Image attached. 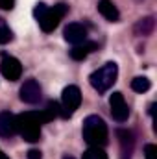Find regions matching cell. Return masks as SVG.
Segmentation results:
<instances>
[{"instance_id": "6da1fadb", "label": "cell", "mask_w": 157, "mask_h": 159, "mask_svg": "<svg viewBox=\"0 0 157 159\" xmlns=\"http://www.w3.org/2000/svg\"><path fill=\"white\" fill-rule=\"evenodd\" d=\"M67 11H69L67 4H56L54 7H48L44 2H39L34 7V17L37 19L41 30L44 34H50V32H54L59 26V22L67 15Z\"/></svg>"}, {"instance_id": "7a4b0ae2", "label": "cell", "mask_w": 157, "mask_h": 159, "mask_svg": "<svg viewBox=\"0 0 157 159\" xmlns=\"http://www.w3.org/2000/svg\"><path fill=\"white\" fill-rule=\"evenodd\" d=\"M41 124H44L41 111H26L17 117V131L28 143H37L41 139Z\"/></svg>"}, {"instance_id": "3957f363", "label": "cell", "mask_w": 157, "mask_h": 159, "mask_svg": "<svg viewBox=\"0 0 157 159\" xmlns=\"http://www.w3.org/2000/svg\"><path fill=\"white\" fill-rule=\"evenodd\" d=\"M107 124L98 115H89L83 120V139L89 146H104L107 144Z\"/></svg>"}, {"instance_id": "277c9868", "label": "cell", "mask_w": 157, "mask_h": 159, "mask_svg": "<svg viewBox=\"0 0 157 159\" xmlns=\"http://www.w3.org/2000/svg\"><path fill=\"white\" fill-rule=\"evenodd\" d=\"M117 76H118L117 63L109 61V63H105L102 69L94 70V72L89 76V81H91L92 89H96L98 93H105V91L117 81Z\"/></svg>"}, {"instance_id": "5b68a950", "label": "cell", "mask_w": 157, "mask_h": 159, "mask_svg": "<svg viewBox=\"0 0 157 159\" xmlns=\"http://www.w3.org/2000/svg\"><path fill=\"white\" fill-rule=\"evenodd\" d=\"M81 104V91H79L76 85H69L63 89V94H61V117L63 119H70L76 109Z\"/></svg>"}, {"instance_id": "8992f818", "label": "cell", "mask_w": 157, "mask_h": 159, "mask_svg": "<svg viewBox=\"0 0 157 159\" xmlns=\"http://www.w3.org/2000/svg\"><path fill=\"white\" fill-rule=\"evenodd\" d=\"M0 70H2V76L9 81H17L22 74V65L17 57L9 56V54H2V59H0Z\"/></svg>"}, {"instance_id": "52a82bcc", "label": "cell", "mask_w": 157, "mask_h": 159, "mask_svg": "<svg viewBox=\"0 0 157 159\" xmlns=\"http://www.w3.org/2000/svg\"><path fill=\"white\" fill-rule=\"evenodd\" d=\"M109 107H111V117L117 122H124L129 117V107L122 96V93H113L109 98Z\"/></svg>"}, {"instance_id": "ba28073f", "label": "cell", "mask_w": 157, "mask_h": 159, "mask_svg": "<svg viewBox=\"0 0 157 159\" xmlns=\"http://www.w3.org/2000/svg\"><path fill=\"white\" fill-rule=\"evenodd\" d=\"M20 100L26 104H37L41 100V85L35 80L24 81V85L20 87Z\"/></svg>"}, {"instance_id": "9c48e42d", "label": "cell", "mask_w": 157, "mask_h": 159, "mask_svg": "<svg viewBox=\"0 0 157 159\" xmlns=\"http://www.w3.org/2000/svg\"><path fill=\"white\" fill-rule=\"evenodd\" d=\"M63 35H65V41H67V43H70V44H79V43L87 41V28H85L83 24H79V22H72V24H69V26L65 28Z\"/></svg>"}, {"instance_id": "30bf717a", "label": "cell", "mask_w": 157, "mask_h": 159, "mask_svg": "<svg viewBox=\"0 0 157 159\" xmlns=\"http://www.w3.org/2000/svg\"><path fill=\"white\" fill-rule=\"evenodd\" d=\"M17 133V117L4 111L0 113V137H13Z\"/></svg>"}, {"instance_id": "8fae6325", "label": "cell", "mask_w": 157, "mask_h": 159, "mask_svg": "<svg viewBox=\"0 0 157 159\" xmlns=\"http://www.w3.org/2000/svg\"><path fill=\"white\" fill-rule=\"evenodd\" d=\"M98 13H100L105 20H109V22H117L118 17H120L117 6H115L111 0H100V2H98Z\"/></svg>"}, {"instance_id": "7c38bea8", "label": "cell", "mask_w": 157, "mask_h": 159, "mask_svg": "<svg viewBox=\"0 0 157 159\" xmlns=\"http://www.w3.org/2000/svg\"><path fill=\"white\" fill-rule=\"evenodd\" d=\"M96 50V43H89V41H83L79 44H74V48L70 50V57L76 59V61H83L89 54H92Z\"/></svg>"}, {"instance_id": "4fadbf2b", "label": "cell", "mask_w": 157, "mask_h": 159, "mask_svg": "<svg viewBox=\"0 0 157 159\" xmlns=\"http://www.w3.org/2000/svg\"><path fill=\"white\" fill-rule=\"evenodd\" d=\"M41 113H43L44 122H50V120H54L56 117L61 115V107H59L57 102H48V104H46V109H43Z\"/></svg>"}, {"instance_id": "5bb4252c", "label": "cell", "mask_w": 157, "mask_h": 159, "mask_svg": "<svg viewBox=\"0 0 157 159\" xmlns=\"http://www.w3.org/2000/svg\"><path fill=\"white\" fill-rule=\"evenodd\" d=\"M150 87H152V83H150V80L146 76H137V78L131 80V89L135 93H146Z\"/></svg>"}, {"instance_id": "9a60e30c", "label": "cell", "mask_w": 157, "mask_h": 159, "mask_svg": "<svg viewBox=\"0 0 157 159\" xmlns=\"http://www.w3.org/2000/svg\"><path fill=\"white\" fill-rule=\"evenodd\" d=\"M11 39H13V32L9 30L7 22L4 19H0V44H6V43H9Z\"/></svg>"}, {"instance_id": "2e32d148", "label": "cell", "mask_w": 157, "mask_h": 159, "mask_svg": "<svg viewBox=\"0 0 157 159\" xmlns=\"http://www.w3.org/2000/svg\"><path fill=\"white\" fill-rule=\"evenodd\" d=\"M83 159H107V154H105L100 146H91V148L83 154Z\"/></svg>"}, {"instance_id": "e0dca14e", "label": "cell", "mask_w": 157, "mask_h": 159, "mask_svg": "<svg viewBox=\"0 0 157 159\" xmlns=\"http://www.w3.org/2000/svg\"><path fill=\"white\" fill-rule=\"evenodd\" d=\"M152 28H154V19H152V17H148V19H144V20H141V22L137 24V32H142V35L150 34Z\"/></svg>"}, {"instance_id": "ac0fdd59", "label": "cell", "mask_w": 157, "mask_h": 159, "mask_svg": "<svg viewBox=\"0 0 157 159\" xmlns=\"http://www.w3.org/2000/svg\"><path fill=\"white\" fill-rule=\"evenodd\" d=\"M144 156H146V159H155L157 157L155 144H146V146H144Z\"/></svg>"}, {"instance_id": "d6986e66", "label": "cell", "mask_w": 157, "mask_h": 159, "mask_svg": "<svg viewBox=\"0 0 157 159\" xmlns=\"http://www.w3.org/2000/svg\"><path fill=\"white\" fill-rule=\"evenodd\" d=\"M13 6H15V0H0V7L6 9V11L13 9Z\"/></svg>"}, {"instance_id": "ffe728a7", "label": "cell", "mask_w": 157, "mask_h": 159, "mask_svg": "<svg viewBox=\"0 0 157 159\" xmlns=\"http://www.w3.org/2000/svg\"><path fill=\"white\" fill-rule=\"evenodd\" d=\"M43 156H41V152L39 150H30L28 152V159H41Z\"/></svg>"}, {"instance_id": "44dd1931", "label": "cell", "mask_w": 157, "mask_h": 159, "mask_svg": "<svg viewBox=\"0 0 157 159\" xmlns=\"http://www.w3.org/2000/svg\"><path fill=\"white\" fill-rule=\"evenodd\" d=\"M0 159H9V157H7L6 154H2V152H0Z\"/></svg>"}, {"instance_id": "7402d4cb", "label": "cell", "mask_w": 157, "mask_h": 159, "mask_svg": "<svg viewBox=\"0 0 157 159\" xmlns=\"http://www.w3.org/2000/svg\"><path fill=\"white\" fill-rule=\"evenodd\" d=\"M63 159H74V157H69V156H67V157H63Z\"/></svg>"}]
</instances>
